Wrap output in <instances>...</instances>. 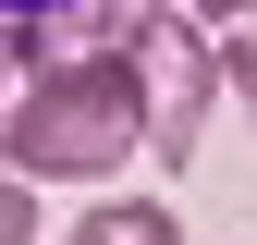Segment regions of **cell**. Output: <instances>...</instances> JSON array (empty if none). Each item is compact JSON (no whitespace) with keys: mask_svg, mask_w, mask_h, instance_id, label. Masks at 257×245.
I'll return each mask as SVG.
<instances>
[{"mask_svg":"<svg viewBox=\"0 0 257 245\" xmlns=\"http://www.w3.org/2000/svg\"><path fill=\"white\" fill-rule=\"evenodd\" d=\"M159 110L135 49H74L49 74H13V110H0V172L25 184H110L122 160H147Z\"/></svg>","mask_w":257,"mask_h":245,"instance_id":"cell-1","label":"cell"},{"mask_svg":"<svg viewBox=\"0 0 257 245\" xmlns=\"http://www.w3.org/2000/svg\"><path fill=\"white\" fill-rule=\"evenodd\" d=\"M0 110H13V61H0Z\"/></svg>","mask_w":257,"mask_h":245,"instance_id":"cell-7","label":"cell"},{"mask_svg":"<svg viewBox=\"0 0 257 245\" xmlns=\"http://www.w3.org/2000/svg\"><path fill=\"white\" fill-rule=\"evenodd\" d=\"M0 245H37V184L0 172Z\"/></svg>","mask_w":257,"mask_h":245,"instance_id":"cell-4","label":"cell"},{"mask_svg":"<svg viewBox=\"0 0 257 245\" xmlns=\"http://www.w3.org/2000/svg\"><path fill=\"white\" fill-rule=\"evenodd\" d=\"M220 86H233V98L257 110V37H220Z\"/></svg>","mask_w":257,"mask_h":245,"instance_id":"cell-5","label":"cell"},{"mask_svg":"<svg viewBox=\"0 0 257 245\" xmlns=\"http://www.w3.org/2000/svg\"><path fill=\"white\" fill-rule=\"evenodd\" d=\"M184 13H196V25H208V13H245V0H184Z\"/></svg>","mask_w":257,"mask_h":245,"instance_id":"cell-6","label":"cell"},{"mask_svg":"<svg viewBox=\"0 0 257 245\" xmlns=\"http://www.w3.org/2000/svg\"><path fill=\"white\" fill-rule=\"evenodd\" d=\"M61 245H184V221L159 196H86V221L61 233Z\"/></svg>","mask_w":257,"mask_h":245,"instance_id":"cell-3","label":"cell"},{"mask_svg":"<svg viewBox=\"0 0 257 245\" xmlns=\"http://www.w3.org/2000/svg\"><path fill=\"white\" fill-rule=\"evenodd\" d=\"M135 74H147V110H159V135H147V160H196V135H208V98H220V49H208V25L184 13V0H159V13L135 25Z\"/></svg>","mask_w":257,"mask_h":245,"instance_id":"cell-2","label":"cell"}]
</instances>
